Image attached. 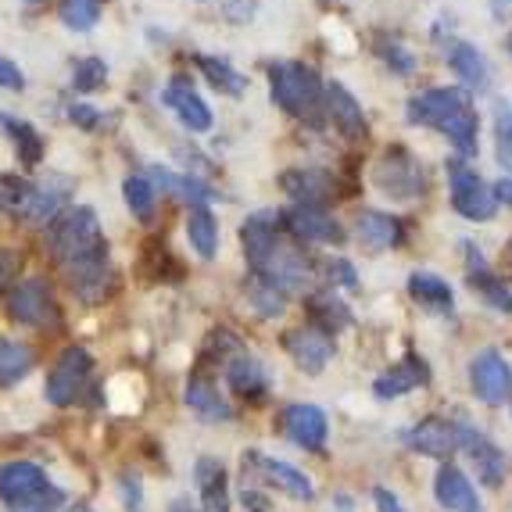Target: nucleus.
Returning <instances> with one entry per match:
<instances>
[{
	"label": "nucleus",
	"mask_w": 512,
	"mask_h": 512,
	"mask_svg": "<svg viewBox=\"0 0 512 512\" xmlns=\"http://www.w3.org/2000/svg\"><path fill=\"white\" fill-rule=\"evenodd\" d=\"M248 262L258 276L280 283L283 291H301L312 283V262L305 258V251L283 233L280 219L273 212H258L244 222L240 230Z\"/></svg>",
	"instance_id": "nucleus-1"
},
{
	"label": "nucleus",
	"mask_w": 512,
	"mask_h": 512,
	"mask_svg": "<svg viewBox=\"0 0 512 512\" xmlns=\"http://www.w3.org/2000/svg\"><path fill=\"white\" fill-rule=\"evenodd\" d=\"M405 115H409L412 126H427L441 137L452 140V147L462 158H473L480 144V115L470 101V90H459V86H434V90H423V94L409 97L405 104Z\"/></svg>",
	"instance_id": "nucleus-2"
},
{
	"label": "nucleus",
	"mask_w": 512,
	"mask_h": 512,
	"mask_svg": "<svg viewBox=\"0 0 512 512\" xmlns=\"http://www.w3.org/2000/svg\"><path fill=\"white\" fill-rule=\"evenodd\" d=\"M269 90L291 119L319 122L326 115V86L312 65L301 61H273L269 65Z\"/></svg>",
	"instance_id": "nucleus-3"
},
{
	"label": "nucleus",
	"mask_w": 512,
	"mask_h": 512,
	"mask_svg": "<svg viewBox=\"0 0 512 512\" xmlns=\"http://www.w3.org/2000/svg\"><path fill=\"white\" fill-rule=\"evenodd\" d=\"M97 244H104V237H101V226H97L94 208H69V212H61L58 219H51L47 251H51L61 265L76 262L79 255L94 251Z\"/></svg>",
	"instance_id": "nucleus-4"
},
{
	"label": "nucleus",
	"mask_w": 512,
	"mask_h": 512,
	"mask_svg": "<svg viewBox=\"0 0 512 512\" xmlns=\"http://www.w3.org/2000/svg\"><path fill=\"white\" fill-rule=\"evenodd\" d=\"M448 197H452V208L462 215V219L470 222H487L498 215V190L491 187V183L480 176V172H473L470 165L462 162H448Z\"/></svg>",
	"instance_id": "nucleus-5"
},
{
	"label": "nucleus",
	"mask_w": 512,
	"mask_h": 512,
	"mask_svg": "<svg viewBox=\"0 0 512 512\" xmlns=\"http://www.w3.org/2000/svg\"><path fill=\"white\" fill-rule=\"evenodd\" d=\"M373 183L394 201H416L427 194V172L405 147H387L373 165Z\"/></svg>",
	"instance_id": "nucleus-6"
},
{
	"label": "nucleus",
	"mask_w": 512,
	"mask_h": 512,
	"mask_svg": "<svg viewBox=\"0 0 512 512\" xmlns=\"http://www.w3.org/2000/svg\"><path fill=\"white\" fill-rule=\"evenodd\" d=\"M72 283V294H76L83 305H101L115 294V269H111L108 244H97L94 251L79 255L76 262L65 265Z\"/></svg>",
	"instance_id": "nucleus-7"
},
{
	"label": "nucleus",
	"mask_w": 512,
	"mask_h": 512,
	"mask_svg": "<svg viewBox=\"0 0 512 512\" xmlns=\"http://www.w3.org/2000/svg\"><path fill=\"white\" fill-rule=\"evenodd\" d=\"M8 316L22 326H36V330H51L58 326V301H54L51 280L43 276H29L8 294Z\"/></svg>",
	"instance_id": "nucleus-8"
},
{
	"label": "nucleus",
	"mask_w": 512,
	"mask_h": 512,
	"mask_svg": "<svg viewBox=\"0 0 512 512\" xmlns=\"http://www.w3.org/2000/svg\"><path fill=\"white\" fill-rule=\"evenodd\" d=\"M90 373H94V359H90V351L79 348V344H72V348L61 351V359L54 362L51 376H47V398H51L54 405H72L83 394L86 380H90Z\"/></svg>",
	"instance_id": "nucleus-9"
},
{
	"label": "nucleus",
	"mask_w": 512,
	"mask_h": 512,
	"mask_svg": "<svg viewBox=\"0 0 512 512\" xmlns=\"http://www.w3.org/2000/svg\"><path fill=\"white\" fill-rule=\"evenodd\" d=\"M459 441H462V452L470 455L480 484L502 487L505 477H509V455H505L484 430H477L473 423H466V419H459Z\"/></svg>",
	"instance_id": "nucleus-10"
},
{
	"label": "nucleus",
	"mask_w": 512,
	"mask_h": 512,
	"mask_svg": "<svg viewBox=\"0 0 512 512\" xmlns=\"http://www.w3.org/2000/svg\"><path fill=\"white\" fill-rule=\"evenodd\" d=\"M470 387L484 405H505L512 394V369L498 348H484L470 362Z\"/></svg>",
	"instance_id": "nucleus-11"
},
{
	"label": "nucleus",
	"mask_w": 512,
	"mask_h": 512,
	"mask_svg": "<svg viewBox=\"0 0 512 512\" xmlns=\"http://www.w3.org/2000/svg\"><path fill=\"white\" fill-rule=\"evenodd\" d=\"M244 470L262 477L269 487H280L283 495H291L294 502H316V487L298 466L283 459H273V455H262V452H248L244 455Z\"/></svg>",
	"instance_id": "nucleus-12"
},
{
	"label": "nucleus",
	"mask_w": 512,
	"mask_h": 512,
	"mask_svg": "<svg viewBox=\"0 0 512 512\" xmlns=\"http://www.w3.org/2000/svg\"><path fill=\"white\" fill-rule=\"evenodd\" d=\"M280 226H287V233L305 244H326V248H337L344 244V230L341 222L333 219L326 208H312V205H294L280 215Z\"/></svg>",
	"instance_id": "nucleus-13"
},
{
	"label": "nucleus",
	"mask_w": 512,
	"mask_h": 512,
	"mask_svg": "<svg viewBox=\"0 0 512 512\" xmlns=\"http://www.w3.org/2000/svg\"><path fill=\"white\" fill-rule=\"evenodd\" d=\"M280 344L287 348V355H291L294 362H298L305 373H323L326 366H330L333 351H337V344H333V333L319 330L316 323L308 326H294V330H287L280 337Z\"/></svg>",
	"instance_id": "nucleus-14"
},
{
	"label": "nucleus",
	"mask_w": 512,
	"mask_h": 512,
	"mask_svg": "<svg viewBox=\"0 0 512 512\" xmlns=\"http://www.w3.org/2000/svg\"><path fill=\"white\" fill-rule=\"evenodd\" d=\"M280 430L283 437H291L298 448L305 452H323L326 437H330V423H326V412L319 405L294 402L280 412Z\"/></svg>",
	"instance_id": "nucleus-15"
},
{
	"label": "nucleus",
	"mask_w": 512,
	"mask_h": 512,
	"mask_svg": "<svg viewBox=\"0 0 512 512\" xmlns=\"http://www.w3.org/2000/svg\"><path fill=\"white\" fill-rule=\"evenodd\" d=\"M405 444H409L412 452L427 455V459H455V452L462 448L459 441V423H452V419H441V416H427L419 419L416 427L405 434Z\"/></svg>",
	"instance_id": "nucleus-16"
},
{
	"label": "nucleus",
	"mask_w": 512,
	"mask_h": 512,
	"mask_svg": "<svg viewBox=\"0 0 512 512\" xmlns=\"http://www.w3.org/2000/svg\"><path fill=\"white\" fill-rule=\"evenodd\" d=\"M162 101H165V108H169L187 129H194V133H208V129H212V122H215L212 108L205 104V97L197 94L187 76H172L169 86L162 90Z\"/></svg>",
	"instance_id": "nucleus-17"
},
{
	"label": "nucleus",
	"mask_w": 512,
	"mask_h": 512,
	"mask_svg": "<svg viewBox=\"0 0 512 512\" xmlns=\"http://www.w3.org/2000/svg\"><path fill=\"white\" fill-rule=\"evenodd\" d=\"M326 115L333 119L344 140H351V144H366L369 140L366 111L344 83H326Z\"/></svg>",
	"instance_id": "nucleus-18"
},
{
	"label": "nucleus",
	"mask_w": 512,
	"mask_h": 512,
	"mask_svg": "<svg viewBox=\"0 0 512 512\" xmlns=\"http://www.w3.org/2000/svg\"><path fill=\"white\" fill-rule=\"evenodd\" d=\"M280 190L291 197L294 205L326 208L337 194V180L326 169H287L280 172Z\"/></svg>",
	"instance_id": "nucleus-19"
},
{
	"label": "nucleus",
	"mask_w": 512,
	"mask_h": 512,
	"mask_svg": "<svg viewBox=\"0 0 512 512\" xmlns=\"http://www.w3.org/2000/svg\"><path fill=\"white\" fill-rule=\"evenodd\" d=\"M462 251H466V280H470L473 294L477 298H484L491 308H498V312H505V316H512V287L505 280H498L495 273H491V265L484 262V255H480L477 244H462Z\"/></svg>",
	"instance_id": "nucleus-20"
},
{
	"label": "nucleus",
	"mask_w": 512,
	"mask_h": 512,
	"mask_svg": "<svg viewBox=\"0 0 512 512\" xmlns=\"http://www.w3.org/2000/svg\"><path fill=\"white\" fill-rule=\"evenodd\" d=\"M427 384H430V366L419 359L416 351H409L402 362H394L387 373L376 376L373 394L380 398V402H391V398H398V394L419 391V387H427Z\"/></svg>",
	"instance_id": "nucleus-21"
},
{
	"label": "nucleus",
	"mask_w": 512,
	"mask_h": 512,
	"mask_svg": "<svg viewBox=\"0 0 512 512\" xmlns=\"http://www.w3.org/2000/svg\"><path fill=\"white\" fill-rule=\"evenodd\" d=\"M434 498L448 512H484L480 509L477 487L470 484V477L455 462H441V470L434 477Z\"/></svg>",
	"instance_id": "nucleus-22"
},
{
	"label": "nucleus",
	"mask_w": 512,
	"mask_h": 512,
	"mask_svg": "<svg viewBox=\"0 0 512 512\" xmlns=\"http://www.w3.org/2000/svg\"><path fill=\"white\" fill-rule=\"evenodd\" d=\"M43 487H51V480H47V473L36 462H8V466H0V498H4L8 509L29 502L33 495H40Z\"/></svg>",
	"instance_id": "nucleus-23"
},
{
	"label": "nucleus",
	"mask_w": 512,
	"mask_h": 512,
	"mask_svg": "<svg viewBox=\"0 0 512 512\" xmlns=\"http://www.w3.org/2000/svg\"><path fill=\"white\" fill-rule=\"evenodd\" d=\"M194 484L201 495V512H230V473L219 459L201 455L194 462Z\"/></svg>",
	"instance_id": "nucleus-24"
},
{
	"label": "nucleus",
	"mask_w": 512,
	"mask_h": 512,
	"mask_svg": "<svg viewBox=\"0 0 512 512\" xmlns=\"http://www.w3.org/2000/svg\"><path fill=\"white\" fill-rule=\"evenodd\" d=\"M355 237L366 251H391L405 240L402 222L387 212H376V208H362L355 215Z\"/></svg>",
	"instance_id": "nucleus-25"
},
{
	"label": "nucleus",
	"mask_w": 512,
	"mask_h": 512,
	"mask_svg": "<svg viewBox=\"0 0 512 512\" xmlns=\"http://www.w3.org/2000/svg\"><path fill=\"white\" fill-rule=\"evenodd\" d=\"M187 405L201 419H208V423H226V419H233V405L222 398V391L215 387V380L205 369H197L187 380Z\"/></svg>",
	"instance_id": "nucleus-26"
},
{
	"label": "nucleus",
	"mask_w": 512,
	"mask_h": 512,
	"mask_svg": "<svg viewBox=\"0 0 512 512\" xmlns=\"http://www.w3.org/2000/svg\"><path fill=\"white\" fill-rule=\"evenodd\" d=\"M409 294L419 308H427V312H437V316H452L455 312V291L452 283L444 280L437 273H427V269H419V273L409 276Z\"/></svg>",
	"instance_id": "nucleus-27"
},
{
	"label": "nucleus",
	"mask_w": 512,
	"mask_h": 512,
	"mask_svg": "<svg viewBox=\"0 0 512 512\" xmlns=\"http://www.w3.org/2000/svg\"><path fill=\"white\" fill-rule=\"evenodd\" d=\"M448 69L455 72V79H459L466 90H487V83H491V69H487L484 54L473 47V43L459 40L448 47Z\"/></svg>",
	"instance_id": "nucleus-28"
},
{
	"label": "nucleus",
	"mask_w": 512,
	"mask_h": 512,
	"mask_svg": "<svg viewBox=\"0 0 512 512\" xmlns=\"http://www.w3.org/2000/svg\"><path fill=\"white\" fill-rule=\"evenodd\" d=\"M226 384H230V391L237 394V398H244V402H262L265 394H269V376H265V369L258 366L255 359H248V355H237V359L226 366Z\"/></svg>",
	"instance_id": "nucleus-29"
},
{
	"label": "nucleus",
	"mask_w": 512,
	"mask_h": 512,
	"mask_svg": "<svg viewBox=\"0 0 512 512\" xmlns=\"http://www.w3.org/2000/svg\"><path fill=\"white\" fill-rule=\"evenodd\" d=\"M151 180L158 183L162 190H169V194H176L180 201H190V205H208V201H215V190L208 187V183H201L197 176H187V172H169L162 169V165H151Z\"/></svg>",
	"instance_id": "nucleus-30"
},
{
	"label": "nucleus",
	"mask_w": 512,
	"mask_h": 512,
	"mask_svg": "<svg viewBox=\"0 0 512 512\" xmlns=\"http://www.w3.org/2000/svg\"><path fill=\"white\" fill-rule=\"evenodd\" d=\"M308 316H312V323H316L319 330H326V333L351 330V323H355L351 308L344 305L337 291H316V294H312V298H308Z\"/></svg>",
	"instance_id": "nucleus-31"
},
{
	"label": "nucleus",
	"mask_w": 512,
	"mask_h": 512,
	"mask_svg": "<svg viewBox=\"0 0 512 512\" xmlns=\"http://www.w3.org/2000/svg\"><path fill=\"white\" fill-rule=\"evenodd\" d=\"M72 190L69 180H47L40 183V187L29 190L26 205H22V215H26L29 222H47L54 219V212L61 208V201H65V194Z\"/></svg>",
	"instance_id": "nucleus-32"
},
{
	"label": "nucleus",
	"mask_w": 512,
	"mask_h": 512,
	"mask_svg": "<svg viewBox=\"0 0 512 512\" xmlns=\"http://www.w3.org/2000/svg\"><path fill=\"white\" fill-rule=\"evenodd\" d=\"M36 355L26 344L11 341V337H0V387H15L22 384L29 373H33Z\"/></svg>",
	"instance_id": "nucleus-33"
},
{
	"label": "nucleus",
	"mask_w": 512,
	"mask_h": 512,
	"mask_svg": "<svg viewBox=\"0 0 512 512\" xmlns=\"http://www.w3.org/2000/svg\"><path fill=\"white\" fill-rule=\"evenodd\" d=\"M0 129L8 133V140L15 144L18 158L26 165H40L43 162V137L36 133L33 126H29L26 119H15V115H4L0 111Z\"/></svg>",
	"instance_id": "nucleus-34"
},
{
	"label": "nucleus",
	"mask_w": 512,
	"mask_h": 512,
	"mask_svg": "<svg viewBox=\"0 0 512 512\" xmlns=\"http://www.w3.org/2000/svg\"><path fill=\"white\" fill-rule=\"evenodd\" d=\"M197 69L205 72V79L215 86V90H222V94L230 97H244V90H248V79L240 76L237 69H233L226 58H215V54H197Z\"/></svg>",
	"instance_id": "nucleus-35"
},
{
	"label": "nucleus",
	"mask_w": 512,
	"mask_h": 512,
	"mask_svg": "<svg viewBox=\"0 0 512 512\" xmlns=\"http://www.w3.org/2000/svg\"><path fill=\"white\" fill-rule=\"evenodd\" d=\"M187 237H190V244H194L197 258H215V251H219V222L208 212V205H197L194 212H190Z\"/></svg>",
	"instance_id": "nucleus-36"
},
{
	"label": "nucleus",
	"mask_w": 512,
	"mask_h": 512,
	"mask_svg": "<svg viewBox=\"0 0 512 512\" xmlns=\"http://www.w3.org/2000/svg\"><path fill=\"white\" fill-rule=\"evenodd\" d=\"M248 301H251V308H255L258 316L276 319V316H283V308H287V291H283L280 283L265 280V276L255 273L248 280Z\"/></svg>",
	"instance_id": "nucleus-37"
},
{
	"label": "nucleus",
	"mask_w": 512,
	"mask_h": 512,
	"mask_svg": "<svg viewBox=\"0 0 512 512\" xmlns=\"http://www.w3.org/2000/svg\"><path fill=\"white\" fill-rule=\"evenodd\" d=\"M491 126H495V158L502 169H512V101L498 97L491 104Z\"/></svg>",
	"instance_id": "nucleus-38"
},
{
	"label": "nucleus",
	"mask_w": 512,
	"mask_h": 512,
	"mask_svg": "<svg viewBox=\"0 0 512 512\" xmlns=\"http://www.w3.org/2000/svg\"><path fill=\"white\" fill-rule=\"evenodd\" d=\"M58 15L72 33H86L101 22V0H61Z\"/></svg>",
	"instance_id": "nucleus-39"
},
{
	"label": "nucleus",
	"mask_w": 512,
	"mask_h": 512,
	"mask_svg": "<svg viewBox=\"0 0 512 512\" xmlns=\"http://www.w3.org/2000/svg\"><path fill=\"white\" fill-rule=\"evenodd\" d=\"M240 351V337L233 330H212L205 337V348H201V359L205 362H219V366H230Z\"/></svg>",
	"instance_id": "nucleus-40"
},
{
	"label": "nucleus",
	"mask_w": 512,
	"mask_h": 512,
	"mask_svg": "<svg viewBox=\"0 0 512 512\" xmlns=\"http://www.w3.org/2000/svg\"><path fill=\"white\" fill-rule=\"evenodd\" d=\"M122 194H126L129 212L137 215L140 222L154 219V187H151V180H144V176H129V180L122 183Z\"/></svg>",
	"instance_id": "nucleus-41"
},
{
	"label": "nucleus",
	"mask_w": 512,
	"mask_h": 512,
	"mask_svg": "<svg viewBox=\"0 0 512 512\" xmlns=\"http://www.w3.org/2000/svg\"><path fill=\"white\" fill-rule=\"evenodd\" d=\"M104 83H108V65L101 58H83L76 65V72H72V86L79 94H94Z\"/></svg>",
	"instance_id": "nucleus-42"
},
{
	"label": "nucleus",
	"mask_w": 512,
	"mask_h": 512,
	"mask_svg": "<svg viewBox=\"0 0 512 512\" xmlns=\"http://www.w3.org/2000/svg\"><path fill=\"white\" fill-rule=\"evenodd\" d=\"M29 190H33V187H29V183L22 180V176H11V172H4V176H0V205L18 208V212H22Z\"/></svg>",
	"instance_id": "nucleus-43"
},
{
	"label": "nucleus",
	"mask_w": 512,
	"mask_h": 512,
	"mask_svg": "<svg viewBox=\"0 0 512 512\" xmlns=\"http://www.w3.org/2000/svg\"><path fill=\"white\" fill-rule=\"evenodd\" d=\"M380 54H384V61L391 65L394 72H398V76H412V72H416V58L405 51L402 43L384 40V43H380Z\"/></svg>",
	"instance_id": "nucleus-44"
},
{
	"label": "nucleus",
	"mask_w": 512,
	"mask_h": 512,
	"mask_svg": "<svg viewBox=\"0 0 512 512\" xmlns=\"http://www.w3.org/2000/svg\"><path fill=\"white\" fill-rule=\"evenodd\" d=\"M61 505H65V495H61L58 487H43L40 495H33L29 502H22V505H15L11 512H58Z\"/></svg>",
	"instance_id": "nucleus-45"
},
{
	"label": "nucleus",
	"mask_w": 512,
	"mask_h": 512,
	"mask_svg": "<svg viewBox=\"0 0 512 512\" xmlns=\"http://www.w3.org/2000/svg\"><path fill=\"white\" fill-rule=\"evenodd\" d=\"M326 276H330L337 287H344V291H359V273H355V265H351L348 258H330Z\"/></svg>",
	"instance_id": "nucleus-46"
},
{
	"label": "nucleus",
	"mask_w": 512,
	"mask_h": 512,
	"mask_svg": "<svg viewBox=\"0 0 512 512\" xmlns=\"http://www.w3.org/2000/svg\"><path fill=\"white\" fill-rule=\"evenodd\" d=\"M18 269H22V255L11 248H0V287H8L18 276Z\"/></svg>",
	"instance_id": "nucleus-47"
},
{
	"label": "nucleus",
	"mask_w": 512,
	"mask_h": 512,
	"mask_svg": "<svg viewBox=\"0 0 512 512\" xmlns=\"http://www.w3.org/2000/svg\"><path fill=\"white\" fill-rule=\"evenodd\" d=\"M97 115H101V111L90 108V104H72V108H69L72 126H79V129H97V122H101Z\"/></svg>",
	"instance_id": "nucleus-48"
},
{
	"label": "nucleus",
	"mask_w": 512,
	"mask_h": 512,
	"mask_svg": "<svg viewBox=\"0 0 512 512\" xmlns=\"http://www.w3.org/2000/svg\"><path fill=\"white\" fill-rule=\"evenodd\" d=\"M122 502H126L129 512H140V502H144V491H140L137 477H122Z\"/></svg>",
	"instance_id": "nucleus-49"
},
{
	"label": "nucleus",
	"mask_w": 512,
	"mask_h": 512,
	"mask_svg": "<svg viewBox=\"0 0 512 512\" xmlns=\"http://www.w3.org/2000/svg\"><path fill=\"white\" fill-rule=\"evenodd\" d=\"M373 505H376V512H405V505L398 502V495L387 491V487H373Z\"/></svg>",
	"instance_id": "nucleus-50"
},
{
	"label": "nucleus",
	"mask_w": 512,
	"mask_h": 512,
	"mask_svg": "<svg viewBox=\"0 0 512 512\" xmlns=\"http://www.w3.org/2000/svg\"><path fill=\"white\" fill-rule=\"evenodd\" d=\"M0 86L4 90H22V72H18L15 61L0 58Z\"/></svg>",
	"instance_id": "nucleus-51"
},
{
	"label": "nucleus",
	"mask_w": 512,
	"mask_h": 512,
	"mask_svg": "<svg viewBox=\"0 0 512 512\" xmlns=\"http://www.w3.org/2000/svg\"><path fill=\"white\" fill-rule=\"evenodd\" d=\"M498 201H502V205H509L512 208V176H505L502 183H498Z\"/></svg>",
	"instance_id": "nucleus-52"
},
{
	"label": "nucleus",
	"mask_w": 512,
	"mask_h": 512,
	"mask_svg": "<svg viewBox=\"0 0 512 512\" xmlns=\"http://www.w3.org/2000/svg\"><path fill=\"white\" fill-rule=\"evenodd\" d=\"M333 505H337V509H344V512H351V509H355V505H351V498H348V495H337V498H333Z\"/></svg>",
	"instance_id": "nucleus-53"
},
{
	"label": "nucleus",
	"mask_w": 512,
	"mask_h": 512,
	"mask_svg": "<svg viewBox=\"0 0 512 512\" xmlns=\"http://www.w3.org/2000/svg\"><path fill=\"white\" fill-rule=\"evenodd\" d=\"M172 512H194V505L187 498H180V502H172Z\"/></svg>",
	"instance_id": "nucleus-54"
},
{
	"label": "nucleus",
	"mask_w": 512,
	"mask_h": 512,
	"mask_svg": "<svg viewBox=\"0 0 512 512\" xmlns=\"http://www.w3.org/2000/svg\"><path fill=\"white\" fill-rule=\"evenodd\" d=\"M505 47H509V54H512V33H509V36H505Z\"/></svg>",
	"instance_id": "nucleus-55"
},
{
	"label": "nucleus",
	"mask_w": 512,
	"mask_h": 512,
	"mask_svg": "<svg viewBox=\"0 0 512 512\" xmlns=\"http://www.w3.org/2000/svg\"><path fill=\"white\" fill-rule=\"evenodd\" d=\"M76 512H94V509H76Z\"/></svg>",
	"instance_id": "nucleus-56"
},
{
	"label": "nucleus",
	"mask_w": 512,
	"mask_h": 512,
	"mask_svg": "<svg viewBox=\"0 0 512 512\" xmlns=\"http://www.w3.org/2000/svg\"><path fill=\"white\" fill-rule=\"evenodd\" d=\"M29 4H40V0H29Z\"/></svg>",
	"instance_id": "nucleus-57"
}]
</instances>
